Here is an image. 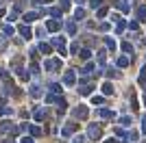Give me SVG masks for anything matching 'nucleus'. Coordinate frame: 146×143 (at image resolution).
Instances as JSON below:
<instances>
[{
	"mask_svg": "<svg viewBox=\"0 0 146 143\" xmlns=\"http://www.w3.org/2000/svg\"><path fill=\"white\" fill-rule=\"evenodd\" d=\"M100 134H103V128L96 124H90V128H87V139L90 141H96V139H100Z\"/></svg>",
	"mask_w": 146,
	"mask_h": 143,
	"instance_id": "obj_1",
	"label": "nucleus"
},
{
	"mask_svg": "<svg viewBox=\"0 0 146 143\" xmlns=\"http://www.w3.org/2000/svg\"><path fill=\"white\" fill-rule=\"evenodd\" d=\"M72 117H74V119H87V117H90V111H87V106L79 104V106L72 111Z\"/></svg>",
	"mask_w": 146,
	"mask_h": 143,
	"instance_id": "obj_2",
	"label": "nucleus"
},
{
	"mask_svg": "<svg viewBox=\"0 0 146 143\" xmlns=\"http://www.w3.org/2000/svg\"><path fill=\"white\" fill-rule=\"evenodd\" d=\"M52 46H55L57 50H59V54H61V56H66V54H68L66 39H63V37H55V39H52Z\"/></svg>",
	"mask_w": 146,
	"mask_h": 143,
	"instance_id": "obj_3",
	"label": "nucleus"
},
{
	"mask_svg": "<svg viewBox=\"0 0 146 143\" xmlns=\"http://www.w3.org/2000/svg\"><path fill=\"white\" fill-rule=\"evenodd\" d=\"M44 67L48 72H55L61 67V59H48V61H44Z\"/></svg>",
	"mask_w": 146,
	"mask_h": 143,
	"instance_id": "obj_4",
	"label": "nucleus"
},
{
	"mask_svg": "<svg viewBox=\"0 0 146 143\" xmlns=\"http://www.w3.org/2000/svg\"><path fill=\"white\" fill-rule=\"evenodd\" d=\"M79 128V124H74V121H70V124H66L63 128H61V137H70L74 130Z\"/></svg>",
	"mask_w": 146,
	"mask_h": 143,
	"instance_id": "obj_5",
	"label": "nucleus"
},
{
	"mask_svg": "<svg viewBox=\"0 0 146 143\" xmlns=\"http://www.w3.org/2000/svg\"><path fill=\"white\" fill-rule=\"evenodd\" d=\"M74 83H76V74H74L72 70L66 72V74H63V85H66V87H72Z\"/></svg>",
	"mask_w": 146,
	"mask_h": 143,
	"instance_id": "obj_6",
	"label": "nucleus"
},
{
	"mask_svg": "<svg viewBox=\"0 0 146 143\" xmlns=\"http://www.w3.org/2000/svg\"><path fill=\"white\" fill-rule=\"evenodd\" d=\"M59 28H61L59 20H48V22H46V30H48V33H57Z\"/></svg>",
	"mask_w": 146,
	"mask_h": 143,
	"instance_id": "obj_7",
	"label": "nucleus"
},
{
	"mask_svg": "<svg viewBox=\"0 0 146 143\" xmlns=\"http://www.w3.org/2000/svg\"><path fill=\"white\" fill-rule=\"evenodd\" d=\"M96 115L100 119H113V111H109V108H98Z\"/></svg>",
	"mask_w": 146,
	"mask_h": 143,
	"instance_id": "obj_8",
	"label": "nucleus"
},
{
	"mask_svg": "<svg viewBox=\"0 0 146 143\" xmlns=\"http://www.w3.org/2000/svg\"><path fill=\"white\" fill-rule=\"evenodd\" d=\"M135 18H137V22H146V7H137Z\"/></svg>",
	"mask_w": 146,
	"mask_h": 143,
	"instance_id": "obj_9",
	"label": "nucleus"
},
{
	"mask_svg": "<svg viewBox=\"0 0 146 143\" xmlns=\"http://www.w3.org/2000/svg\"><path fill=\"white\" fill-rule=\"evenodd\" d=\"M20 35L26 37V39H31V37H33V30H31L26 24H22V26H20Z\"/></svg>",
	"mask_w": 146,
	"mask_h": 143,
	"instance_id": "obj_10",
	"label": "nucleus"
},
{
	"mask_svg": "<svg viewBox=\"0 0 146 143\" xmlns=\"http://www.w3.org/2000/svg\"><path fill=\"white\" fill-rule=\"evenodd\" d=\"M105 61H107V52H105V50H98V54H96V63L103 67V65H105Z\"/></svg>",
	"mask_w": 146,
	"mask_h": 143,
	"instance_id": "obj_11",
	"label": "nucleus"
},
{
	"mask_svg": "<svg viewBox=\"0 0 146 143\" xmlns=\"http://www.w3.org/2000/svg\"><path fill=\"white\" fill-rule=\"evenodd\" d=\"M92 91H94V85H81V87H79V93L81 95H90Z\"/></svg>",
	"mask_w": 146,
	"mask_h": 143,
	"instance_id": "obj_12",
	"label": "nucleus"
},
{
	"mask_svg": "<svg viewBox=\"0 0 146 143\" xmlns=\"http://www.w3.org/2000/svg\"><path fill=\"white\" fill-rule=\"evenodd\" d=\"M39 15H42V13H37V11H31V13H24V18H22V20H24V24H26V22H33V20H37Z\"/></svg>",
	"mask_w": 146,
	"mask_h": 143,
	"instance_id": "obj_13",
	"label": "nucleus"
},
{
	"mask_svg": "<svg viewBox=\"0 0 146 143\" xmlns=\"http://www.w3.org/2000/svg\"><path fill=\"white\" fill-rule=\"evenodd\" d=\"M29 93H31V98H39V95H42V89H39V85H31Z\"/></svg>",
	"mask_w": 146,
	"mask_h": 143,
	"instance_id": "obj_14",
	"label": "nucleus"
},
{
	"mask_svg": "<svg viewBox=\"0 0 146 143\" xmlns=\"http://www.w3.org/2000/svg\"><path fill=\"white\" fill-rule=\"evenodd\" d=\"M113 5H116L118 9L122 11V13H129V11H131V7H129L127 2H124V0H118V2H113Z\"/></svg>",
	"mask_w": 146,
	"mask_h": 143,
	"instance_id": "obj_15",
	"label": "nucleus"
},
{
	"mask_svg": "<svg viewBox=\"0 0 146 143\" xmlns=\"http://www.w3.org/2000/svg\"><path fill=\"white\" fill-rule=\"evenodd\" d=\"M57 111H59V113H66V111H68V102L63 100V98L57 100Z\"/></svg>",
	"mask_w": 146,
	"mask_h": 143,
	"instance_id": "obj_16",
	"label": "nucleus"
},
{
	"mask_svg": "<svg viewBox=\"0 0 146 143\" xmlns=\"http://www.w3.org/2000/svg\"><path fill=\"white\" fill-rule=\"evenodd\" d=\"M83 18H85V9H81V7H76V9H74V20L79 22V20H83Z\"/></svg>",
	"mask_w": 146,
	"mask_h": 143,
	"instance_id": "obj_17",
	"label": "nucleus"
},
{
	"mask_svg": "<svg viewBox=\"0 0 146 143\" xmlns=\"http://www.w3.org/2000/svg\"><path fill=\"white\" fill-rule=\"evenodd\" d=\"M66 30L70 33V35H76V24H74V20H70V22L66 24Z\"/></svg>",
	"mask_w": 146,
	"mask_h": 143,
	"instance_id": "obj_18",
	"label": "nucleus"
},
{
	"mask_svg": "<svg viewBox=\"0 0 146 143\" xmlns=\"http://www.w3.org/2000/svg\"><path fill=\"white\" fill-rule=\"evenodd\" d=\"M94 70H96V63H87V65L83 67V70H79V72H81V74H92Z\"/></svg>",
	"mask_w": 146,
	"mask_h": 143,
	"instance_id": "obj_19",
	"label": "nucleus"
},
{
	"mask_svg": "<svg viewBox=\"0 0 146 143\" xmlns=\"http://www.w3.org/2000/svg\"><path fill=\"white\" fill-rule=\"evenodd\" d=\"M103 93L105 95H113V85H111V83H105L103 85Z\"/></svg>",
	"mask_w": 146,
	"mask_h": 143,
	"instance_id": "obj_20",
	"label": "nucleus"
},
{
	"mask_svg": "<svg viewBox=\"0 0 146 143\" xmlns=\"http://www.w3.org/2000/svg\"><path fill=\"white\" fill-rule=\"evenodd\" d=\"M129 63H131L129 56H120V59H118V67H129Z\"/></svg>",
	"mask_w": 146,
	"mask_h": 143,
	"instance_id": "obj_21",
	"label": "nucleus"
},
{
	"mask_svg": "<svg viewBox=\"0 0 146 143\" xmlns=\"http://www.w3.org/2000/svg\"><path fill=\"white\" fill-rule=\"evenodd\" d=\"M50 15H52V18H61V15H63L61 7H52V9H50Z\"/></svg>",
	"mask_w": 146,
	"mask_h": 143,
	"instance_id": "obj_22",
	"label": "nucleus"
},
{
	"mask_svg": "<svg viewBox=\"0 0 146 143\" xmlns=\"http://www.w3.org/2000/svg\"><path fill=\"white\" fill-rule=\"evenodd\" d=\"M39 52H44V54H50V52H52L50 43H39Z\"/></svg>",
	"mask_w": 146,
	"mask_h": 143,
	"instance_id": "obj_23",
	"label": "nucleus"
},
{
	"mask_svg": "<svg viewBox=\"0 0 146 143\" xmlns=\"http://www.w3.org/2000/svg\"><path fill=\"white\" fill-rule=\"evenodd\" d=\"M127 26H129V30H133V33H137V30H140V22H137V20H133V22H129Z\"/></svg>",
	"mask_w": 146,
	"mask_h": 143,
	"instance_id": "obj_24",
	"label": "nucleus"
},
{
	"mask_svg": "<svg viewBox=\"0 0 146 143\" xmlns=\"http://www.w3.org/2000/svg\"><path fill=\"white\" fill-rule=\"evenodd\" d=\"M118 124H120L122 128H127V126H131V117H129V115H124V117H120V121H118Z\"/></svg>",
	"mask_w": 146,
	"mask_h": 143,
	"instance_id": "obj_25",
	"label": "nucleus"
},
{
	"mask_svg": "<svg viewBox=\"0 0 146 143\" xmlns=\"http://www.w3.org/2000/svg\"><path fill=\"white\" fill-rule=\"evenodd\" d=\"M29 130H31L33 137H39V134H42V128H39V126H29Z\"/></svg>",
	"mask_w": 146,
	"mask_h": 143,
	"instance_id": "obj_26",
	"label": "nucleus"
},
{
	"mask_svg": "<svg viewBox=\"0 0 146 143\" xmlns=\"http://www.w3.org/2000/svg\"><path fill=\"white\" fill-rule=\"evenodd\" d=\"M92 104L96 106V104H105V98L103 95H92Z\"/></svg>",
	"mask_w": 146,
	"mask_h": 143,
	"instance_id": "obj_27",
	"label": "nucleus"
},
{
	"mask_svg": "<svg viewBox=\"0 0 146 143\" xmlns=\"http://www.w3.org/2000/svg\"><path fill=\"white\" fill-rule=\"evenodd\" d=\"M105 46L109 48V50H116V41H113L111 37H105Z\"/></svg>",
	"mask_w": 146,
	"mask_h": 143,
	"instance_id": "obj_28",
	"label": "nucleus"
},
{
	"mask_svg": "<svg viewBox=\"0 0 146 143\" xmlns=\"http://www.w3.org/2000/svg\"><path fill=\"white\" fill-rule=\"evenodd\" d=\"M122 50H124L127 54H133V46H131V41H124V43H122Z\"/></svg>",
	"mask_w": 146,
	"mask_h": 143,
	"instance_id": "obj_29",
	"label": "nucleus"
},
{
	"mask_svg": "<svg viewBox=\"0 0 146 143\" xmlns=\"http://www.w3.org/2000/svg\"><path fill=\"white\" fill-rule=\"evenodd\" d=\"M90 50H87V48H83V50H79V56H81V59H83V61H87V59H90Z\"/></svg>",
	"mask_w": 146,
	"mask_h": 143,
	"instance_id": "obj_30",
	"label": "nucleus"
},
{
	"mask_svg": "<svg viewBox=\"0 0 146 143\" xmlns=\"http://www.w3.org/2000/svg\"><path fill=\"white\" fill-rule=\"evenodd\" d=\"M103 2H105V0H90V7H92V9H100Z\"/></svg>",
	"mask_w": 146,
	"mask_h": 143,
	"instance_id": "obj_31",
	"label": "nucleus"
},
{
	"mask_svg": "<svg viewBox=\"0 0 146 143\" xmlns=\"http://www.w3.org/2000/svg\"><path fill=\"white\" fill-rule=\"evenodd\" d=\"M107 11H109L107 7H100V9L96 11V18H105V15H107Z\"/></svg>",
	"mask_w": 146,
	"mask_h": 143,
	"instance_id": "obj_32",
	"label": "nucleus"
},
{
	"mask_svg": "<svg viewBox=\"0 0 146 143\" xmlns=\"http://www.w3.org/2000/svg\"><path fill=\"white\" fill-rule=\"evenodd\" d=\"M137 80H140L142 85L146 83V65H144V67H142V70H140V78H137Z\"/></svg>",
	"mask_w": 146,
	"mask_h": 143,
	"instance_id": "obj_33",
	"label": "nucleus"
},
{
	"mask_svg": "<svg viewBox=\"0 0 146 143\" xmlns=\"http://www.w3.org/2000/svg\"><path fill=\"white\" fill-rule=\"evenodd\" d=\"M127 139H129V143H135V141H137V132H133V130H131V132L127 134Z\"/></svg>",
	"mask_w": 146,
	"mask_h": 143,
	"instance_id": "obj_34",
	"label": "nucleus"
},
{
	"mask_svg": "<svg viewBox=\"0 0 146 143\" xmlns=\"http://www.w3.org/2000/svg\"><path fill=\"white\" fill-rule=\"evenodd\" d=\"M50 91H52V93H61V85L59 83H52V85H50Z\"/></svg>",
	"mask_w": 146,
	"mask_h": 143,
	"instance_id": "obj_35",
	"label": "nucleus"
},
{
	"mask_svg": "<svg viewBox=\"0 0 146 143\" xmlns=\"http://www.w3.org/2000/svg\"><path fill=\"white\" fill-rule=\"evenodd\" d=\"M35 119H37V121L46 119V111H37V113H35Z\"/></svg>",
	"mask_w": 146,
	"mask_h": 143,
	"instance_id": "obj_36",
	"label": "nucleus"
},
{
	"mask_svg": "<svg viewBox=\"0 0 146 143\" xmlns=\"http://www.w3.org/2000/svg\"><path fill=\"white\" fill-rule=\"evenodd\" d=\"M61 11H70V0H61Z\"/></svg>",
	"mask_w": 146,
	"mask_h": 143,
	"instance_id": "obj_37",
	"label": "nucleus"
},
{
	"mask_svg": "<svg viewBox=\"0 0 146 143\" xmlns=\"http://www.w3.org/2000/svg\"><path fill=\"white\" fill-rule=\"evenodd\" d=\"M2 30H5V35H13V26H9V24H5Z\"/></svg>",
	"mask_w": 146,
	"mask_h": 143,
	"instance_id": "obj_38",
	"label": "nucleus"
},
{
	"mask_svg": "<svg viewBox=\"0 0 146 143\" xmlns=\"http://www.w3.org/2000/svg\"><path fill=\"white\" fill-rule=\"evenodd\" d=\"M79 52V41H74L72 46H70V54H76Z\"/></svg>",
	"mask_w": 146,
	"mask_h": 143,
	"instance_id": "obj_39",
	"label": "nucleus"
},
{
	"mask_svg": "<svg viewBox=\"0 0 146 143\" xmlns=\"http://www.w3.org/2000/svg\"><path fill=\"white\" fill-rule=\"evenodd\" d=\"M57 100H59L57 95H46V102H48V104H52V102H57Z\"/></svg>",
	"mask_w": 146,
	"mask_h": 143,
	"instance_id": "obj_40",
	"label": "nucleus"
},
{
	"mask_svg": "<svg viewBox=\"0 0 146 143\" xmlns=\"http://www.w3.org/2000/svg\"><path fill=\"white\" fill-rule=\"evenodd\" d=\"M116 76H118L116 70H107V78H116Z\"/></svg>",
	"mask_w": 146,
	"mask_h": 143,
	"instance_id": "obj_41",
	"label": "nucleus"
},
{
	"mask_svg": "<svg viewBox=\"0 0 146 143\" xmlns=\"http://www.w3.org/2000/svg\"><path fill=\"white\" fill-rule=\"evenodd\" d=\"M31 72H33V74H39V65H37V63H33V65H31Z\"/></svg>",
	"mask_w": 146,
	"mask_h": 143,
	"instance_id": "obj_42",
	"label": "nucleus"
},
{
	"mask_svg": "<svg viewBox=\"0 0 146 143\" xmlns=\"http://www.w3.org/2000/svg\"><path fill=\"white\" fill-rule=\"evenodd\" d=\"M98 28H100V30H103V33H105V30H109V24H107V22H103V24H100V26H98Z\"/></svg>",
	"mask_w": 146,
	"mask_h": 143,
	"instance_id": "obj_43",
	"label": "nucleus"
},
{
	"mask_svg": "<svg viewBox=\"0 0 146 143\" xmlns=\"http://www.w3.org/2000/svg\"><path fill=\"white\" fill-rule=\"evenodd\" d=\"M142 132H144V134H146V115H144V117H142Z\"/></svg>",
	"mask_w": 146,
	"mask_h": 143,
	"instance_id": "obj_44",
	"label": "nucleus"
},
{
	"mask_svg": "<svg viewBox=\"0 0 146 143\" xmlns=\"http://www.w3.org/2000/svg\"><path fill=\"white\" fill-rule=\"evenodd\" d=\"M37 56H39V54H37V50H31V59L37 61Z\"/></svg>",
	"mask_w": 146,
	"mask_h": 143,
	"instance_id": "obj_45",
	"label": "nucleus"
},
{
	"mask_svg": "<svg viewBox=\"0 0 146 143\" xmlns=\"http://www.w3.org/2000/svg\"><path fill=\"white\" fill-rule=\"evenodd\" d=\"M5 46H7V41H5V37H0V50H5Z\"/></svg>",
	"mask_w": 146,
	"mask_h": 143,
	"instance_id": "obj_46",
	"label": "nucleus"
},
{
	"mask_svg": "<svg viewBox=\"0 0 146 143\" xmlns=\"http://www.w3.org/2000/svg\"><path fill=\"white\" fill-rule=\"evenodd\" d=\"M22 143H33V139L31 137H22Z\"/></svg>",
	"mask_w": 146,
	"mask_h": 143,
	"instance_id": "obj_47",
	"label": "nucleus"
},
{
	"mask_svg": "<svg viewBox=\"0 0 146 143\" xmlns=\"http://www.w3.org/2000/svg\"><path fill=\"white\" fill-rule=\"evenodd\" d=\"M83 141H85L83 137H74V143H83Z\"/></svg>",
	"mask_w": 146,
	"mask_h": 143,
	"instance_id": "obj_48",
	"label": "nucleus"
},
{
	"mask_svg": "<svg viewBox=\"0 0 146 143\" xmlns=\"http://www.w3.org/2000/svg\"><path fill=\"white\" fill-rule=\"evenodd\" d=\"M105 143H118V139H116V137H111V139H107Z\"/></svg>",
	"mask_w": 146,
	"mask_h": 143,
	"instance_id": "obj_49",
	"label": "nucleus"
},
{
	"mask_svg": "<svg viewBox=\"0 0 146 143\" xmlns=\"http://www.w3.org/2000/svg\"><path fill=\"white\" fill-rule=\"evenodd\" d=\"M2 15H5V9H0V18H2Z\"/></svg>",
	"mask_w": 146,
	"mask_h": 143,
	"instance_id": "obj_50",
	"label": "nucleus"
},
{
	"mask_svg": "<svg viewBox=\"0 0 146 143\" xmlns=\"http://www.w3.org/2000/svg\"><path fill=\"white\" fill-rule=\"evenodd\" d=\"M76 2H79V5H83V2H85V0H76Z\"/></svg>",
	"mask_w": 146,
	"mask_h": 143,
	"instance_id": "obj_51",
	"label": "nucleus"
},
{
	"mask_svg": "<svg viewBox=\"0 0 146 143\" xmlns=\"http://www.w3.org/2000/svg\"><path fill=\"white\" fill-rule=\"evenodd\" d=\"M144 91H146V83H144Z\"/></svg>",
	"mask_w": 146,
	"mask_h": 143,
	"instance_id": "obj_52",
	"label": "nucleus"
},
{
	"mask_svg": "<svg viewBox=\"0 0 146 143\" xmlns=\"http://www.w3.org/2000/svg\"><path fill=\"white\" fill-rule=\"evenodd\" d=\"M144 104H146V98H144Z\"/></svg>",
	"mask_w": 146,
	"mask_h": 143,
	"instance_id": "obj_53",
	"label": "nucleus"
},
{
	"mask_svg": "<svg viewBox=\"0 0 146 143\" xmlns=\"http://www.w3.org/2000/svg\"><path fill=\"white\" fill-rule=\"evenodd\" d=\"M144 43H146V39H144Z\"/></svg>",
	"mask_w": 146,
	"mask_h": 143,
	"instance_id": "obj_54",
	"label": "nucleus"
}]
</instances>
